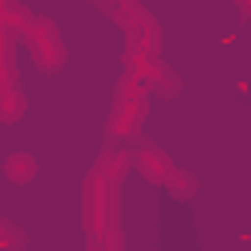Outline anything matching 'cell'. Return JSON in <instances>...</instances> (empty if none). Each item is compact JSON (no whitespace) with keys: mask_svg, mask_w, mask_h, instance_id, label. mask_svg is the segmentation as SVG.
<instances>
[{"mask_svg":"<svg viewBox=\"0 0 251 251\" xmlns=\"http://www.w3.org/2000/svg\"><path fill=\"white\" fill-rule=\"evenodd\" d=\"M129 149L126 145H102L94 165L82 176V231L86 251H126V227H122V184L129 173Z\"/></svg>","mask_w":251,"mask_h":251,"instance_id":"1","label":"cell"},{"mask_svg":"<svg viewBox=\"0 0 251 251\" xmlns=\"http://www.w3.org/2000/svg\"><path fill=\"white\" fill-rule=\"evenodd\" d=\"M24 110H27V98H24L20 71H16V31H12L8 8L0 0V122L12 126L24 118Z\"/></svg>","mask_w":251,"mask_h":251,"instance_id":"5","label":"cell"},{"mask_svg":"<svg viewBox=\"0 0 251 251\" xmlns=\"http://www.w3.org/2000/svg\"><path fill=\"white\" fill-rule=\"evenodd\" d=\"M24 247H27V231L0 216V251H24Z\"/></svg>","mask_w":251,"mask_h":251,"instance_id":"9","label":"cell"},{"mask_svg":"<svg viewBox=\"0 0 251 251\" xmlns=\"http://www.w3.org/2000/svg\"><path fill=\"white\" fill-rule=\"evenodd\" d=\"M4 176L12 180V184H31L35 176H39V161L31 157V153H24V149H16V153H8L4 157Z\"/></svg>","mask_w":251,"mask_h":251,"instance_id":"8","label":"cell"},{"mask_svg":"<svg viewBox=\"0 0 251 251\" xmlns=\"http://www.w3.org/2000/svg\"><path fill=\"white\" fill-rule=\"evenodd\" d=\"M4 8H8L12 31H16V43H24L31 51L35 71L39 75H59L63 63H67V43H63L59 24L43 12H31L27 4H16V0H4Z\"/></svg>","mask_w":251,"mask_h":251,"instance_id":"2","label":"cell"},{"mask_svg":"<svg viewBox=\"0 0 251 251\" xmlns=\"http://www.w3.org/2000/svg\"><path fill=\"white\" fill-rule=\"evenodd\" d=\"M145 114H149V90L122 75L114 82V102L106 114V145H126L129 137H137L145 126Z\"/></svg>","mask_w":251,"mask_h":251,"instance_id":"3","label":"cell"},{"mask_svg":"<svg viewBox=\"0 0 251 251\" xmlns=\"http://www.w3.org/2000/svg\"><path fill=\"white\" fill-rule=\"evenodd\" d=\"M122 31H126V47L122 51H133V55H157L161 59V24L157 16L137 4V0H118V4H98Z\"/></svg>","mask_w":251,"mask_h":251,"instance_id":"4","label":"cell"},{"mask_svg":"<svg viewBox=\"0 0 251 251\" xmlns=\"http://www.w3.org/2000/svg\"><path fill=\"white\" fill-rule=\"evenodd\" d=\"M165 188H169L176 200H192V196H196V176H192L188 169H176V173L169 176V184H165Z\"/></svg>","mask_w":251,"mask_h":251,"instance_id":"10","label":"cell"},{"mask_svg":"<svg viewBox=\"0 0 251 251\" xmlns=\"http://www.w3.org/2000/svg\"><path fill=\"white\" fill-rule=\"evenodd\" d=\"M129 165L149 180V184H169V176L176 173V165H173V157L157 145V141H141L137 149H129Z\"/></svg>","mask_w":251,"mask_h":251,"instance_id":"7","label":"cell"},{"mask_svg":"<svg viewBox=\"0 0 251 251\" xmlns=\"http://www.w3.org/2000/svg\"><path fill=\"white\" fill-rule=\"evenodd\" d=\"M122 75L133 78L137 86H145L149 94L157 98H176L180 94V75L157 59V55H133V51H122Z\"/></svg>","mask_w":251,"mask_h":251,"instance_id":"6","label":"cell"}]
</instances>
